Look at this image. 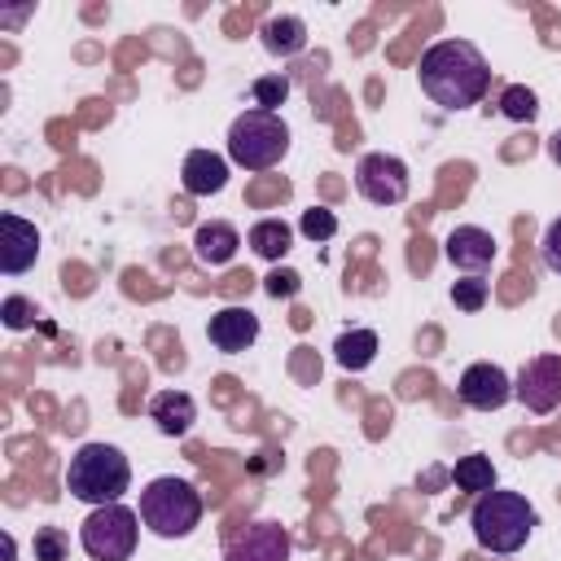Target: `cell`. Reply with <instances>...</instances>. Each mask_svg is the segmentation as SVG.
Wrapping results in <instances>:
<instances>
[{"mask_svg": "<svg viewBox=\"0 0 561 561\" xmlns=\"http://www.w3.org/2000/svg\"><path fill=\"white\" fill-rule=\"evenodd\" d=\"M31 552H35V561H66L70 539H66L61 526H39L35 539H31Z\"/></svg>", "mask_w": 561, "mask_h": 561, "instance_id": "23", "label": "cell"}, {"mask_svg": "<svg viewBox=\"0 0 561 561\" xmlns=\"http://www.w3.org/2000/svg\"><path fill=\"white\" fill-rule=\"evenodd\" d=\"M149 421L158 425V434L184 438V434L193 430V421H197V403H193V394H184V390H158V394L149 399Z\"/></svg>", "mask_w": 561, "mask_h": 561, "instance_id": "15", "label": "cell"}, {"mask_svg": "<svg viewBox=\"0 0 561 561\" xmlns=\"http://www.w3.org/2000/svg\"><path fill=\"white\" fill-rule=\"evenodd\" d=\"M486 294H491V280H482V276H465V280L451 285V302L460 311H482L486 307Z\"/></svg>", "mask_w": 561, "mask_h": 561, "instance_id": "25", "label": "cell"}, {"mask_svg": "<svg viewBox=\"0 0 561 561\" xmlns=\"http://www.w3.org/2000/svg\"><path fill=\"white\" fill-rule=\"evenodd\" d=\"M469 526H473L478 548L508 557V552H517V548L535 535L539 513L530 508V500H526L522 491H500V486H495V491H486V495L473 500Z\"/></svg>", "mask_w": 561, "mask_h": 561, "instance_id": "2", "label": "cell"}, {"mask_svg": "<svg viewBox=\"0 0 561 561\" xmlns=\"http://www.w3.org/2000/svg\"><path fill=\"white\" fill-rule=\"evenodd\" d=\"M140 539V513L127 504H101L79 522V543L92 561H127Z\"/></svg>", "mask_w": 561, "mask_h": 561, "instance_id": "6", "label": "cell"}, {"mask_svg": "<svg viewBox=\"0 0 561 561\" xmlns=\"http://www.w3.org/2000/svg\"><path fill=\"white\" fill-rule=\"evenodd\" d=\"M206 337H210L224 355H241V351L254 346V337H259V316H254L250 307H224V311L210 316Z\"/></svg>", "mask_w": 561, "mask_h": 561, "instance_id": "13", "label": "cell"}, {"mask_svg": "<svg viewBox=\"0 0 561 561\" xmlns=\"http://www.w3.org/2000/svg\"><path fill=\"white\" fill-rule=\"evenodd\" d=\"M245 241H250V250H254L259 259L280 263V259L289 254V245H294V228H289L285 219H259Z\"/></svg>", "mask_w": 561, "mask_h": 561, "instance_id": "18", "label": "cell"}, {"mask_svg": "<svg viewBox=\"0 0 561 561\" xmlns=\"http://www.w3.org/2000/svg\"><path fill=\"white\" fill-rule=\"evenodd\" d=\"M0 316H4L9 329H31V324H35V302L22 298V294H9V298L0 302Z\"/></svg>", "mask_w": 561, "mask_h": 561, "instance_id": "26", "label": "cell"}, {"mask_svg": "<svg viewBox=\"0 0 561 561\" xmlns=\"http://www.w3.org/2000/svg\"><path fill=\"white\" fill-rule=\"evenodd\" d=\"M421 92L443 110H469L491 88V66L469 39H438L421 53Z\"/></svg>", "mask_w": 561, "mask_h": 561, "instance_id": "1", "label": "cell"}, {"mask_svg": "<svg viewBox=\"0 0 561 561\" xmlns=\"http://www.w3.org/2000/svg\"><path fill=\"white\" fill-rule=\"evenodd\" d=\"M180 184H184V193H193V197L219 193V188L228 184V158H224V153H210V149H193V153L184 158V167H180Z\"/></svg>", "mask_w": 561, "mask_h": 561, "instance_id": "14", "label": "cell"}, {"mask_svg": "<svg viewBox=\"0 0 561 561\" xmlns=\"http://www.w3.org/2000/svg\"><path fill=\"white\" fill-rule=\"evenodd\" d=\"M259 39H263V48L272 57H294V53L307 48V22L294 18V13H276V18H267L259 26Z\"/></svg>", "mask_w": 561, "mask_h": 561, "instance_id": "17", "label": "cell"}, {"mask_svg": "<svg viewBox=\"0 0 561 561\" xmlns=\"http://www.w3.org/2000/svg\"><path fill=\"white\" fill-rule=\"evenodd\" d=\"M443 254H447L451 267H460V272H469V276H482V272L495 263L500 245H495V237H491L486 228H478V224H460V228L447 232Z\"/></svg>", "mask_w": 561, "mask_h": 561, "instance_id": "12", "label": "cell"}, {"mask_svg": "<svg viewBox=\"0 0 561 561\" xmlns=\"http://www.w3.org/2000/svg\"><path fill=\"white\" fill-rule=\"evenodd\" d=\"M131 486V465L114 443H83L66 465V491L92 508L118 504Z\"/></svg>", "mask_w": 561, "mask_h": 561, "instance_id": "3", "label": "cell"}, {"mask_svg": "<svg viewBox=\"0 0 561 561\" xmlns=\"http://www.w3.org/2000/svg\"><path fill=\"white\" fill-rule=\"evenodd\" d=\"M224 561H289V530L280 522H245L224 539Z\"/></svg>", "mask_w": 561, "mask_h": 561, "instance_id": "9", "label": "cell"}, {"mask_svg": "<svg viewBox=\"0 0 561 561\" xmlns=\"http://www.w3.org/2000/svg\"><path fill=\"white\" fill-rule=\"evenodd\" d=\"M451 482H456L460 491H469V495L495 491V465H491V456H460V460L451 465Z\"/></svg>", "mask_w": 561, "mask_h": 561, "instance_id": "20", "label": "cell"}, {"mask_svg": "<svg viewBox=\"0 0 561 561\" xmlns=\"http://www.w3.org/2000/svg\"><path fill=\"white\" fill-rule=\"evenodd\" d=\"M140 522L158 535V539H184V535H193L197 530V522H202V495H197V486L188 482V478H175V473H167V478H153L145 491H140Z\"/></svg>", "mask_w": 561, "mask_h": 561, "instance_id": "4", "label": "cell"}, {"mask_svg": "<svg viewBox=\"0 0 561 561\" xmlns=\"http://www.w3.org/2000/svg\"><path fill=\"white\" fill-rule=\"evenodd\" d=\"M333 355L346 373H364L373 359H377V333L373 329H346L337 342H333Z\"/></svg>", "mask_w": 561, "mask_h": 561, "instance_id": "19", "label": "cell"}, {"mask_svg": "<svg viewBox=\"0 0 561 561\" xmlns=\"http://www.w3.org/2000/svg\"><path fill=\"white\" fill-rule=\"evenodd\" d=\"M39 259V228L13 210L0 215V272L4 276H22L26 267H35Z\"/></svg>", "mask_w": 561, "mask_h": 561, "instance_id": "11", "label": "cell"}, {"mask_svg": "<svg viewBox=\"0 0 561 561\" xmlns=\"http://www.w3.org/2000/svg\"><path fill=\"white\" fill-rule=\"evenodd\" d=\"M500 114L513 118V123H535V114H539V96H535L526 83H513V88L500 92Z\"/></svg>", "mask_w": 561, "mask_h": 561, "instance_id": "21", "label": "cell"}, {"mask_svg": "<svg viewBox=\"0 0 561 561\" xmlns=\"http://www.w3.org/2000/svg\"><path fill=\"white\" fill-rule=\"evenodd\" d=\"M263 289H267L272 298H294V294L302 289V276H298V272H289V267H276V272L263 280Z\"/></svg>", "mask_w": 561, "mask_h": 561, "instance_id": "27", "label": "cell"}, {"mask_svg": "<svg viewBox=\"0 0 561 561\" xmlns=\"http://www.w3.org/2000/svg\"><path fill=\"white\" fill-rule=\"evenodd\" d=\"M460 399H465L473 412H495V408H504V403L513 399V381H508V373H504L500 364L478 359V364H469V368L460 373Z\"/></svg>", "mask_w": 561, "mask_h": 561, "instance_id": "10", "label": "cell"}, {"mask_svg": "<svg viewBox=\"0 0 561 561\" xmlns=\"http://www.w3.org/2000/svg\"><path fill=\"white\" fill-rule=\"evenodd\" d=\"M548 153H552V162H557V167H561V131H557V136H552V140H548Z\"/></svg>", "mask_w": 561, "mask_h": 561, "instance_id": "29", "label": "cell"}, {"mask_svg": "<svg viewBox=\"0 0 561 561\" xmlns=\"http://www.w3.org/2000/svg\"><path fill=\"white\" fill-rule=\"evenodd\" d=\"M298 232H302L307 241H329V237L337 232V215H333L329 206H307L302 219H298Z\"/></svg>", "mask_w": 561, "mask_h": 561, "instance_id": "24", "label": "cell"}, {"mask_svg": "<svg viewBox=\"0 0 561 561\" xmlns=\"http://www.w3.org/2000/svg\"><path fill=\"white\" fill-rule=\"evenodd\" d=\"M241 245V232L228 224V219H210L193 232V254L206 263V267H224Z\"/></svg>", "mask_w": 561, "mask_h": 561, "instance_id": "16", "label": "cell"}, {"mask_svg": "<svg viewBox=\"0 0 561 561\" xmlns=\"http://www.w3.org/2000/svg\"><path fill=\"white\" fill-rule=\"evenodd\" d=\"M355 188H359V197H368L373 206H394V202H403V197H408V167H403V158L381 153V149L364 153V158L355 162Z\"/></svg>", "mask_w": 561, "mask_h": 561, "instance_id": "7", "label": "cell"}, {"mask_svg": "<svg viewBox=\"0 0 561 561\" xmlns=\"http://www.w3.org/2000/svg\"><path fill=\"white\" fill-rule=\"evenodd\" d=\"M513 399L535 412V416H548L561 408V355H535L522 364L517 381H513Z\"/></svg>", "mask_w": 561, "mask_h": 561, "instance_id": "8", "label": "cell"}, {"mask_svg": "<svg viewBox=\"0 0 561 561\" xmlns=\"http://www.w3.org/2000/svg\"><path fill=\"white\" fill-rule=\"evenodd\" d=\"M539 250H543L548 272H557V276H561V219H552V224H548V232H543Z\"/></svg>", "mask_w": 561, "mask_h": 561, "instance_id": "28", "label": "cell"}, {"mask_svg": "<svg viewBox=\"0 0 561 561\" xmlns=\"http://www.w3.org/2000/svg\"><path fill=\"white\" fill-rule=\"evenodd\" d=\"M289 153V127L280 114L245 110L228 127V158L245 171H272Z\"/></svg>", "mask_w": 561, "mask_h": 561, "instance_id": "5", "label": "cell"}, {"mask_svg": "<svg viewBox=\"0 0 561 561\" xmlns=\"http://www.w3.org/2000/svg\"><path fill=\"white\" fill-rule=\"evenodd\" d=\"M250 92H254V110L276 114V110L285 105V96H289V79H285V75H259Z\"/></svg>", "mask_w": 561, "mask_h": 561, "instance_id": "22", "label": "cell"}]
</instances>
